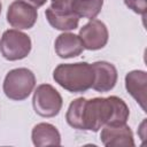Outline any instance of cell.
<instances>
[{
    "instance_id": "cell-1",
    "label": "cell",
    "mask_w": 147,
    "mask_h": 147,
    "mask_svg": "<svg viewBox=\"0 0 147 147\" xmlns=\"http://www.w3.org/2000/svg\"><path fill=\"white\" fill-rule=\"evenodd\" d=\"M129 116L130 110L127 105L116 95L85 99L83 107V130L96 132L107 124H124L129 119Z\"/></svg>"
},
{
    "instance_id": "cell-2",
    "label": "cell",
    "mask_w": 147,
    "mask_h": 147,
    "mask_svg": "<svg viewBox=\"0 0 147 147\" xmlns=\"http://www.w3.org/2000/svg\"><path fill=\"white\" fill-rule=\"evenodd\" d=\"M53 78L64 90L71 93H82L92 87L94 71L92 64L87 62L62 63L54 69Z\"/></svg>"
},
{
    "instance_id": "cell-3",
    "label": "cell",
    "mask_w": 147,
    "mask_h": 147,
    "mask_svg": "<svg viewBox=\"0 0 147 147\" xmlns=\"http://www.w3.org/2000/svg\"><path fill=\"white\" fill-rule=\"evenodd\" d=\"M36 86V76L28 68H16L10 70L3 80L5 95L14 101L25 100Z\"/></svg>"
},
{
    "instance_id": "cell-4",
    "label": "cell",
    "mask_w": 147,
    "mask_h": 147,
    "mask_svg": "<svg viewBox=\"0 0 147 147\" xmlns=\"http://www.w3.org/2000/svg\"><path fill=\"white\" fill-rule=\"evenodd\" d=\"M31 46L30 37L17 29L6 30L0 39L1 55L8 61H17L26 57L31 52Z\"/></svg>"
},
{
    "instance_id": "cell-5",
    "label": "cell",
    "mask_w": 147,
    "mask_h": 147,
    "mask_svg": "<svg viewBox=\"0 0 147 147\" xmlns=\"http://www.w3.org/2000/svg\"><path fill=\"white\" fill-rule=\"evenodd\" d=\"M62 96L59 91L49 84L39 85L32 98V106L36 111L41 117H54L62 108Z\"/></svg>"
},
{
    "instance_id": "cell-6",
    "label": "cell",
    "mask_w": 147,
    "mask_h": 147,
    "mask_svg": "<svg viewBox=\"0 0 147 147\" xmlns=\"http://www.w3.org/2000/svg\"><path fill=\"white\" fill-rule=\"evenodd\" d=\"M37 8L23 0L13 1L7 10V22L17 30L31 29L37 22Z\"/></svg>"
},
{
    "instance_id": "cell-7",
    "label": "cell",
    "mask_w": 147,
    "mask_h": 147,
    "mask_svg": "<svg viewBox=\"0 0 147 147\" xmlns=\"http://www.w3.org/2000/svg\"><path fill=\"white\" fill-rule=\"evenodd\" d=\"M79 38L84 48L90 51H96L103 48L109 38V32L103 22L92 18L79 30Z\"/></svg>"
},
{
    "instance_id": "cell-8",
    "label": "cell",
    "mask_w": 147,
    "mask_h": 147,
    "mask_svg": "<svg viewBox=\"0 0 147 147\" xmlns=\"http://www.w3.org/2000/svg\"><path fill=\"white\" fill-rule=\"evenodd\" d=\"M100 139L107 147H133V133L126 123L107 124L102 126Z\"/></svg>"
},
{
    "instance_id": "cell-9",
    "label": "cell",
    "mask_w": 147,
    "mask_h": 147,
    "mask_svg": "<svg viewBox=\"0 0 147 147\" xmlns=\"http://www.w3.org/2000/svg\"><path fill=\"white\" fill-rule=\"evenodd\" d=\"M94 71V80L92 88L98 92H108L113 90L117 83V69L107 61H98L92 63Z\"/></svg>"
},
{
    "instance_id": "cell-10",
    "label": "cell",
    "mask_w": 147,
    "mask_h": 147,
    "mask_svg": "<svg viewBox=\"0 0 147 147\" xmlns=\"http://www.w3.org/2000/svg\"><path fill=\"white\" fill-rule=\"evenodd\" d=\"M146 85L147 74L144 70H132L125 76V88L127 93L146 111Z\"/></svg>"
},
{
    "instance_id": "cell-11",
    "label": "cell",
    "mask_w": 147,
    "mask_h": 147,
    "mask_svg": "<svg viewBox=\"0 0 147 147\" xmlns=\"http://www.w3.org/2000/svg\"><path fill=\"white\" fill-rule=\"evenodd\" d=\"M55 53L61 59H71L82 54L85 49L79 36L71 32H63L57 36L54 44Z\"/></svg>"
},
{
    "instance_id": "cell-12",
    "label": "cell",
    "mask_w": 147,
    "mask_h": 147,
    "mask_svg": "<svg viewBox=\"0 0 147 147\" xmlns=\"http://www.w3.org/2000/svg\"><path fill=\"white\" fill-rule=\"evenodd\" d=\"M32 142L37 147L61 145V134L59 130L49 123H39L33 126L31 132Z\"/></svg>"
},
{
    "instance_id": "cell-13",
    "label": "cell",
    "mask_w": 147,
    "mask_h": 147,
    "mask_svg": "<svg viewBox=\"0 0 147 147\" xmlns=\"http://www.w3.org/2000/svg\"><path fill=\"white\" fill-rule=\"evenodd\" d=\"M48 23L56 30L60 31H70L75 30L78 26L79 17L72 11H60L54 10L51 7L45 11Z\"/></svg>"
},
{
    "instance_id": "cell-14",
    "label": "cell",
    "mask_w": 147,
    "mask_h": 147,
    "mask_svg": "<svg viewBox=\"0 0 147 147\" xmlns=\"http://www.w3.org/2000/svg\"><path fill=\"white\" fill-rule=\"evenodd\" d=\"M103 6V0H72L71 11L79 18H95Z\"/></svg>"
},
{
    "instance_id": "cell-15",
    "label": "cell",
    "mask_w": 147,
    "mask_h": 147,
    "mask_svg": "<svg viewBox=\"0 0 147 147\" xmlns=\"http://www.w3.org/2000/svg\"><path fill=\"white\" fill-rule=\"evenodd\" d=\"M85 98H77L70 102L67 110L65 119L68 124L77 130H83V107Z\"/></svg>"
},
{
    "instance_id": "cell-16",
    "label": "cell",
    "mask_w": 147,
    "mask_h": 147,
    "mask_svg": "<svg viewBox=\"0 0 147 147\" xmlns=\"http://www.w3.org/2000/svg\"><path fill=\"white\" fill-rule=\"evenodd\" d=\"M124 3L129 9L137 14L145 16L147 13V0H124Z\"/></svg>"
},
{
    "instance_id": "cell-17",
    "label": "cell",
    "mask_w": 147,
    "mask_h": 147,
    "mask_svg": "<svg viewBox=\"0 0 147 147\" xmlns=\"http://www.w3.org/2000/svg\"><path fill=\"white\" fill-rule=\"evenodd\" d=\"M72 0H51V8L60 11H71Z\"/></svg>"
},
{
    "instance_id": "cell-18",
    "label": "cell",
    "mask_w": 147,
    "mask_h": 147,
    "mask_svg": "<svg viewBox=\"0 0 147 147\" xmlns=\"http://www.w3.org/2000/svg\"><path fill=\"white\" fill-rule=\"evenodd\" d=\"M23 1L28 2L29 5L33 6L34 8H38V7H41V6H44V5L46 3V1H47V0H23Z\"/></svg>"
},
{
    "instance_id": "cell-19",
    "label": "cell",
    "mask_w": 147,
    "mask_h": 147,
    "mask_svg": "<svg viewBox=\"0 0 147 147\" xmlns=\"http://www.w3.org/2000/svg\"><path fill=\"white\" fill-rule=\"evenodd\" d=\"M0 14H1V2H0Z\"/></svg>"
}]
</instances>
